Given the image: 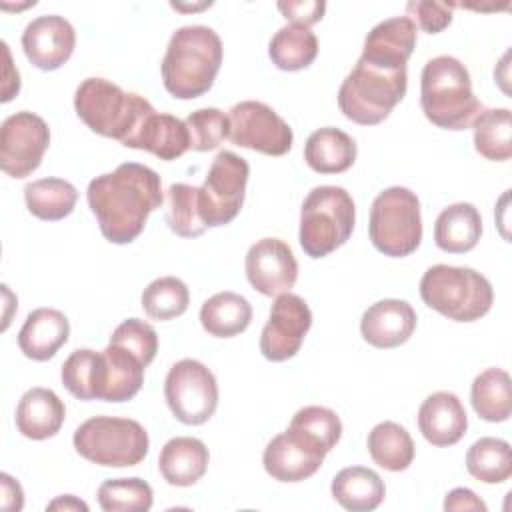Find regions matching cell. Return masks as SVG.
I'll list each match as a JSON object with an SVG mask.
<instances>
[{"label":"cell","instance_id":"obj_27","mask_svg":"<svg viewBox=\"0 0 512 512\" xmlns=\"http://www.w3.org/2000/svg\"><path fill=\"white\" fill-rule=\"evenodd\" d=\"M60 378L64 388L78 400H104L108 368L104 352L90 348L74 350L62 364Z\"/></svg>","mask_w":512,"mask_h":512},{"label":"cell","instance_id":"obj_14","mask_svg":"<svg viewBox=\"0 0 512 512\" xmlns=\"http://www.w3.org/2000/svg\"><path fill=\"white\" fill-rule=\"evenodd\" d=\"M326 454L328 450L310 432L288 426L266 444L262 464L278 482H302L318 472Z\"/></svg>","mask_w":512,"mask_h":512},{"label":"cell","instance_id":"obj_39","mask_svg":"<svg viewBox=\"0 0 512 512\" xmlns=\"http://www.w3.org/2000/svg\"><path fill=\"white\" fill-rule=\"evenodd\" d=\"M188 304V286L176 276L156 278L142 292V308L152 320L178 318L186 312Z\"/></svg>","mask_w":512,"mask_h":512},{"label":"cell","instance_id":"obj_30","mask_svg":"<svg viewBox=\"0 0 512 512\" xmlns=\"http://www.w3.org/2000/svg\"><path fill=\"white\" fill-rule=\"evenodd\" d=\"M268 56L284 72L304 70L318 56V38L308 26L286 24L272 36Z\"/></svg>","mask_w":512,"mask_h":512},{"label":"cell","instance_id":"obj_34","mask_svg":"<svg viewBox=\"0 0 512 512\" xmlns=\"http://www.w3.org/2000/svg\"><path fill=\"white\" fill-rule=\"evenodd\" d=\"M474 148L492 162H504L512 156V112L508 108H488L472 122Z\"/></svg>","mask_w":512,"mask_h":512},{"label":"cell","instance_id":"obj_47","mask_svg":"<svg viewBox=\"0 0 512 512\" xmlns=\"http://www.w3.org/2000/svg\"><path fill=\"white\" fill-rule=\"evenodd\" d=\"M2 52H4V58H6V66H4V84H2V102H8L12 100L18 90H20V74L18 70L12 66V58H10V50H8V44L2 42Z\"/></svg>","mask_w":512,"mask_h":512},{"label":"cell","instance_id":"obj_46","mask_svg":"<svg viewBox=\"0 0 512 512\" xmlns=\"http://www.w3.org/2000/svg\"><path fill=\"white\" fill-rule=\"evenodd\" d=\"M0 486H2V508L8 512H18L24 506V492L20 484L6 472L0 474Z\"/></svg>","mask_w":512,"mask_h":512},{"label":"cell","instance_id":"obj_9","mask_svg":"<svg viewBox=\"0 0 512 512\" xmlns=\"http://www.w3.org/2000/svg\"><path fill=\"white\" fill-rule=\"evenodd\" d=\"M368 236L372 246L390 258L416 252L422 242V216L418 196L404 186L382 190L370 208Z\"/></svg>","mask_w":512,"mask_h":512},{"label":"cell","instance_id":"obj_16","mask_svg":"<svg viewBox=\"0 0 512 512\" xmlns=\"http://www.w3.org/2000/svg\"><path fill=\"white\" fill-rule=\"evenodd\" d=\"M250 286L264 296L290 292L298 278V262L292 248L280 238H262L250 246L244 260Z\"/></svg>","mask_w":512,"mask_h":512},{"label":"cell","instance_id":"obj_21","mask_svg":"<svg viewBox=\"0 0 512 512\" xmlns=\"http://www.w3.org/2000/svg\"><path fill=\"white\" fill-rule=\"evenodd\" d=\"M68 336L70 322L64 312L56 308H36L26 316L18 332V346L26 358L46 362L68 342Z\"/></svg>","mask_w":512,"mask_h":512},{"label":"cell","instance_id":"obj_15","mask_svg":"<svg viewBox=\"0 0 512 512\" xmlns=\"http://www.w3.org/2000/svg\"><path fill=\"white\" fill-rule=\"evenodd\" d=\"M312 326V312L302 296L284 292L276 296L268 322L260 334V352L270 362H284L298 354Z\"/></svg>","mask_w":512,"mask_h":512},{"label":"cell","instance_id":"obj_38","mask_svg":"<svg viewBox=\"0 0 512 512\" xmlns=\"http://www.w3.org/2000/svg\"><path fill=\"white\" fill-rule=\"evenodd\" d=\"M104 512H146L152 508V486L142 478L104 480L96 492Z\"/></svg>","mask_w":512,"mask_h":512},{"label":"cell","instance_id":"obj_8","mask_svg":"<svg viewBox=\"0 0 512 512\" xmlns=\"http://www.w3.org/2000/svg\"><path fill=\"white\" fill-rule=\"evenodd\" d=\"M76 452L98 466L126 468L140 464L148 454V432L132 418L94 416L74 430Z\"/></svg>","mask_w":512,"mask_h":512},{"label":"cell","instance_id":"obj_1","mask_svg":"<svg viewBox=\"0 0 512 512\" xmlns=\"http://www.w3.org/2000/svg\"><path fill=\"white\" fill-rule=\"evenodd\" d=\"M86 198L102 236L112 244L134 242L164 202L160 176L138 162H124L90 180Z\"/></svg>","mask_w":512,"mask_h":512},{"label":"cell","instance_id":"obj_40","mask_svg":"<svg viewBox=\"0 0 512 512\" xmlns=\"http://www.w3.org/2000/svg\"><path fill=\"white\" fill-rule=\"evenodd\" d=\"M190 136V150L208 152L218 148L230 134V120L218 108H200L184 120Z\"/></svg>","mask_w":512,"mask_h":512},{"label":"cell","instance_id":"obj_5","mask_svg":"<svg viewBox=\"0 0 512 512\" xmlns=\"http://www.w3.org/2000/svg\"><path fill=\"white\" fill-rule=\"evenodd\" d=\"M74 110L92 132L124 144L154 108L144 96L124 92L106 78H86L76 88Z\"/></svg>","mask_w":512,"mask_h":512},{"label":"cell","instance_id":"obj_32","mask_svg":"<svg viewBox=\"0 0 512 512\" xmlns=\"http://www.w3.org/2000/svg\"><path fill=\"white\" fill-rule=\"evenodd\" d=\"M470 402L482 420L506 422L512 414L508 372L502 368H486L480 372L472 382Z\"/></svg>","mask_w":512,"mask_h":512},{"label":"cell","instance_id":"obj_2","mask_svg":"<svg viewBox=\"0 0 512 512\" xmlns=\"http://www.w3.org/2000/svg\"><path fill=\"white\" fill-rule=\"evenodd\" d=\"M222 66V40L202 24L178 28L166 46L160 64L164 88L178 100L206 94Z\"/></svg>","mask_w":512,"mask_h":512},{"label":"cell","instance_id":"obj_12","mask_svg":"<svg viewBox=\"0 0 512 512\" xmlns=\"http://www.w3.org/2000/svg\"><path fill=\"white\" fill-rule=\"evenodd\" d=\"M230 142L262 152L268 156H284L294 142L292 128L268 104L258 100H244L230 108Z\"/></svg>","mask_w":512,"mask_h":512},{"label":"cell","instance_id":"obj_19","mask_svg":"<svg viewBox=\"0 0 512 512\" xmlns=\"http://www.w3.org/2000/svg\"><path fill=\"white\" fill-rule=\"evenodd\" d=\"M418 428L432 446L444 448L460 442L468 428L460 398L452 392L430 394L418 408Z\"/></svg>","mask_w":512,"mask_h":512},{"label":"cell","instance_id":"obj_36","mask_svg":"<svg viewBox=\"0 0 512 512\" xmlns=\"http://www.w3.org/2000/svg\"><path fill=\"white\" fill-rule=\"evenodd\" d=\"M466 470L484 484H500L512 476V448L502 438H480L466 452Z\"/></svg>","mask_w":512,"mask_h":512},{"label":"cell","instance_id":"obj_3","mask_svg":"<svg viewBox=\"0 0 512 512\" xmlns=\"http://www.w3.org/2000/svg\"><path fill=\"white\" fill-rule=\"evenodd\" d=\"M420 106L434 126L454 132L470 128L482 110L472 92L468 68L454 56H436L424 64Z\"/></svg>","mask_w":512,"mask_h":512},{"label":"cell","instance_id":"obj_33","mask_svg":"<svg viewBox=\"0 0 512 512\" xmlns=\"http://www.w3.org/2000/svg\"><path fill=\"white\" fill-rule=\"evenodd\" d=\"M368 452L380 468L402 472L414 460V442L404 426L384 420L370 430Z\"/></svg>","mask_w":512,"mask_h":512},{"label":"cell","instance_id":"obj_20","mask_svg":"<svg viewBox=\"0 0 512 512\" xmlns=\"http://www.w3.org/2000/svg\"><path fill=\"white\" fill-rule=\"evenodd\" d=\"M122 146L146 150L160 160H176L190 150V136L180 118L152 110Z\"/></svg>","mask_w":512,"mask_h":512},{"label":"cell","instance_id":"obj_26","mask_svg":"<svg viewBox=\"0 0 512 512\" xmlns=\"http://www.w3.org/2000/svg\"><path fill=\"white\" fill-rule=\"evenodd\" d=\"M482 234V216L470 202L444 208L434 224V242L448 254H464L476 248Z\"/></svg>","mask_w":512,"mask_h":512},{"label":"cell","instance_id":"obj_25","mask_svg":"<svg viewBox=\"0 0 512 512\" xmlns=\"http://www.w3.org/2000/svg\"><path fill=\"white\" fill-rule=\"evenodd\" d=\"M358 148L352 136L334 126L314 130L304 144V160L318 174H342L356 160Z\"/></svg>","mask_w":512,"mask_h":512},{"label":"cell","instance_id":"obj_17","mask_svg":"<svg viewBox=\"0 0 512 512\" xmlns=\"http://www.w3.org/2000/svg\"><path fill=\"white\" fill-rule=\"evenodd\" d=\"M76 46L74 26L58 14H44L26 24L22 32V50L32 66L40 70H58L66 64Z\"/></svg>","mask_w":512,"mask_h":512},{"label":"cell","instance_id":"obj_22","mask_svg":"<svg viewBox=\"0 0 512 512\" xmlns=\"http://www.w3.org/2000/svg\"><path fill=\"white\" fill-rule=\"evenodd\" d=\"M66 406L50 388L34 386L22 394L16 406V428L30 440H46L60 432Z\"/></svg>","mask_w":512,"mask_h":512},{"label":"cell","instance_id":"obj_11","mask_svg":"<svg viewBox=\"0 0 512 512\" xmlns=\"http://www.w3.org/2000/svg\"><path fill=\"white\" fill-rule=\"evenodd\" d=\"M164 396L174 418L186 426L208 422L218 408V384L214 374L192 358H184L168 370Z\"/></svg>","mask_w":512,"mask_h":512},{"label":"cell","instance_id":"obj_10","mask_svg":"<svg viewBox=\"0 0 512 512\" xmlns=\"http://www.w3.org/2000/svg\"><path fill=\"white\" fill-rule=\"evenodd\" d=\"M250 176L248 162L230 152L222 150L210 164L204 184L198 188L200 216L208 228L230 224L246 196V184Z\"/></svg>","mask_w":512,"mask_h":512},{"label":"cell","instance_id":"obj_28","mask_svg":"<svg viewBox=\"0 0 512 512\" xmlns=\"http://www.w3.org/2000/svg\"><path fill=\"white\" fill-rule=\"evenodd\" d=\"M330 492L342 508L350 512H370L382 504L386 486L374 470L364 466H348L332 478Z\"/></svg>","mask_w":512,"mask_h":512},{"label":"cell","instance_id":"obj_44","mask_svg":"<svg viewBox=\"0 0 512 512\" xmlns=\"http://www.w3.org/2000/svg\"><path fill=\"white\" fill-rule=\"evenodd\" d=\"M276 6L282 12V16L290 20V24H302L308 28L310 24L320 22L326 10V2L322 0H298V2L288 0V2H278Z\"/></svg>","mask_w":512,"mask_h":512},{"label":"cell","instance_id":"obj_13","mask_svg":"<svg viewBox=\"0 0 512 512\" xmlns=\"http://www.w3.org/2000/svg\"><path fill=\"white\" fill-rule=\"evenodd\" d=\"M50 144L48 124L34 112L10 114L0 128V168L12 178L30 176Z\"/></svg>","mask_w":512,"mask_h":512},{"label":"cell","instance_id":"obj_29","mask_svg":"<svg viewBox=\"0 0 512 512\" xmlns=\"http://www.w3.org/2000/svg\"><path fill=\"white\" fill-rule=\"evenodd\" d=\"M252 322L250 302L230 290L210 296L200 308L202 328L216 338H232L244 332Z\"/></svg>","mask_w":512,"mask_h":512},{"label":"cell","instance_id":"obj_18","mask_svg":"<svg viewBox=\"0 0 512 512\" xmlns=\"http://www.w3.org/2000/svg\"><path fill=\"white\" fill-rule=\"evenodd\" d=\"M416 328V312L406 300L384 298L372 304L360 320L362 338L374 348H396Z\"/></svg>","mask_w":512,"mask_h":512},{"label":"cell","instance_id":"obj_7","mask_svg":"<svg viewBox=\"0 0 512 512\" xmlns=\"http://www.w3.org/2000/svg\"><path fill=\"white\" fill-rule=\"evenodd\" d=\"M356 206L340 186H316L300 208L298 240L310 258H324L352 236Z\"/></svg>","mask_w":512,"mask_h":512},{"label":"cell","instance_id":"obj_4","mask_svg":"<svg viewBox=\"0 0 512 512\" xmlns=\"http://www.w3.org/2000/svg\"><path fill=\"white\" fill-rule=\"evenodd\" d=\"M406 88V66L380 64L360 56L338 88V108L348 120L360 126H374L390 116L406 96Z\"/></svg>","mask_w":512,"mask_h":512},{"label":"cell","instance_id":"obj_37","mask_svg":"<svg viewBox=\"0 0 512 512\" xmlns=\"http://www.w3.org/2000/svg\"><path fill=\"white\" fill-rule=\"evenodd\" d=\"M166 224L180 238H198L206 232V224L200 216L198 188L176 182L166 192Z\"/></svg>","mask_w":512,"mask_h":512},{"label":"cell","instance_id":"obj_48","mask_svg":"<svg viewBox=\"0 0 512 512\" xmlns=\"http://www.w3.org/2000/svg\"><path fill=\"white\" fill-rule=\"evenodd\" d=\"M46 510H64V512H68V510H82V512H88V504L86 502H82L80 498H76V496H72V494H64V496H58L56 500H52L48 506H46Z\"/></svg>","mask_w":512,"mask_h":512},{"label":"cell","instance_id":"obj_23","mask_svg":"<svg viewBox=\"0 0 512 512\" xmlns=\"http://www.w3.org/2000/svg\"><path fill=\"white\" fill-rule=\"evenodd\" d=\"M418 28L408 16H394L378 22L364 38L362 58L390 64V66H406L408 58L416 46Z\"/></svg>","mask_w":512,"mask_h":512},{"label":"cell","instance_id":"obj_42","mask_svg":"<svg viewBox=\"0 0 512 512\" xmlns=\"http://www.w3.org/2000/svg\"><path fill=\"white\" fill-rule=\"evenodd\" d=\"M290 426L302 428L306 432H310L314 438H318L322 442V446L330 452L340 436H342V422L338 418V414L326 406H304L300 408L292 420Z\"/></svg>","mask_w":512,"mask_h":512},{"label":"cell","instance_id":"obj_43","mask_svg":"<svg viewBox=\"0 0 512 512\" xmlns=\"http://www.w3.org/2000/svg\"><path fill=\"white\" fill-rule=\"evenodd\" d=\"M452 8H454V4L430 2V0H412V2L406 4V12L410 16H414L418 26L428 34H438V32H442L444 28L450 26Z\"/></svg>","mask_w":512,"mask_h":512},{"label":"cell","instance_id":"obj_45","mask_svg":"<svg viewBox=\"0 0 512 512\" xmlns=\"http://www.w3.org/2000/svg\"><path fill=\"white\" fill-rule=\"evenodd\" d=\"M444 510H476V512H486V504L470 488H454L444 498Z\"/></svg>","mask_w":512,"mask_h":512},{"label":"cell","instance_id":"obj_24","mask_svg":"<svg viewBox=\"0 0 512 512\" xmlns=\"http://www.w3.org/2000/svg\"><path fill=\"white\" fill-rule=\"evenodd\" d=\"M208 448L202 440L192 436L170 438L158 456V468L162 478L170 486H192L208 470Z\"/></svg>","mask_w":512,"mask_h":512},{"label":"cell","instance_id":"obj_41","mask_svg":"<svg viewBox=\"0 0 512 512\" xmlns=\"http://www.w3.org/2000/svg\"><path fill=\"white\" fill-rule=\"evenodd\" d=\"M110 344H118L126 348L144 366H148L158 352V334L148 322L140 318H128L114 328L110 336Z\"/></svg>","mask_w":512,"mask_h":512},{"label":"cell","instance_id":"obj_6","mask_svg":"<svg viewBox=\"0 0 512 512\" xmlns=\"http://www.w3.org/2000/svg\"><path fill=\"white\" fill-rule=\"evenodd\" d=\"M420 298L448 320L474 322L490 312L494 290L474 268L434 264L420 278Z\"/></svg>","mask_w":512,"mask_h":512},{"label":"cell","instance_id":"obj_31","mask_svg":"<svg viewBox=\"0 0 512 512\" xmlns=\"http://www.w3.org/2000/svg\"><path fill=\"white\" fill-rule=\"evenodd\" d=\"M78 190L64 178H40L24 186V202L32 216L48 222L62 220L72 214Z\"/></svg>","mask_w":512,"mask_h":512},{"label":"cell","instance_id":"obj_35","mask_svg":"<svg viewBox=\"0 0 512 512\" xmlns=\"http://www.w3.org/2000/svg\"><path fill=\"white\" fill-rule=\"evenodd\" d=\"M108 368V382L104 392V402H126L132 400L142 384L146 366L126 348L110 344L102 350Z\"/></svg>","mask_w":512,"mask_h":512}]
</instances>
